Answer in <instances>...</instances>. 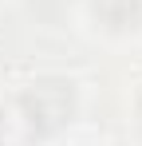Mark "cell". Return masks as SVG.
Wrapping results in <instances>:
<instances>
[{"mask_svg": "<svg viewBox=\"0 0 142 146\" xmlns=\"http://www.w3.org/2000/svg\"><path fill=\"white\" fill-rule=\"evenodd\" d=\"M16 115L24 130L40 142H51L59 134H67L71 122L79 119V87L67 75H36L32 83H24L16 95Z\"/></svg>", "mask_w": 142, "mask_h": 146, "instance_id": "obj_1", "label": "cell"}, {"mask_svg": "<svg viewBox=\"0 0 142 146\" xmlns=\"http://www.w3.org/2000/svg\"><path fill=\"white\" fill-rule=\"evenodd\" d=\"M87 16L103 36L126 40L142 32V0H87Z\"/></svg>", "mask_w": 142, "mask_h": 146, "instance_id": "obj_2", "label": "cell"}, {"mask_svg": "<svg viewBox=\"0 0 142 146\" xmlns=\"http://www.w3.org/2000/svg\"><path fill=\"white\" fill-rule=\"evenodd\" d=\"M24 4H28V12H32L36 20H47V24L63 20L71 8H75V0H24Z\"/></svg>", "mask_w": 142, "mask_h": 146, "instance_id": "obj_3", "label": "cell"}, {"mask_svg": "<svg viewBox=\"0 0 142 146\" xmlns=\"http://www.w3.org/2000/svg\"><path fill=\"white\" fill-rule=\"evenodd\" d=\"M134 130H138V138H142V83H138V91H134Z\"/></svg>", "mask_w": 142, "mask_h": 146, "instance_id": "obj_4", "label": "cell"}, {"mask_svg": "<svg viewBox=\"0 0 142 146\" xmlns=\"http://www.w3.org/2000/svg\"><path fill=\"white\" fill-rule=\"evenodd\" d=\"M0 146H8V134H4V130H0Z\"/></svg>", "mask_w": 142, "mask_h": 146, "instance_id": "obj_5", "label": "cell"}]
</instances>
